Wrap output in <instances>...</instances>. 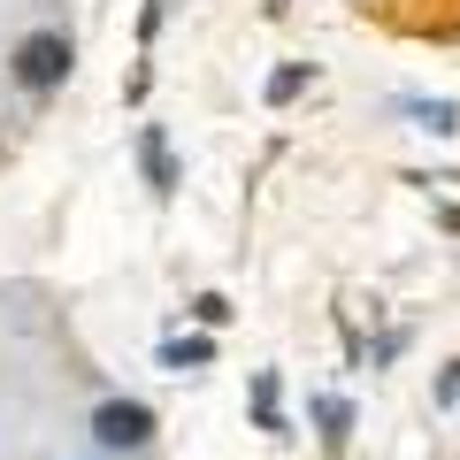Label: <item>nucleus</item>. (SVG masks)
<instances>
[{"mask_svg":"<svg viewBox=\"0 0 460 460\" xmlns=\"http://www.w3.org/2000/svg\"><path fill=\"white\" fill-rule=\"evenodd\" d=\"M69 62H77V47H69L62 31H23L16 54H8V77H16L23 93H54V84L69 77Z\"/></svg>","mask_w":460,"mask_h":460,"instance_id":"obj_1","label":"nucleus"},{"mask_svg":"<svg viewBox=\"0 0 460 460\" xmlns=\"http://www.w3.org/2000/svg\"><path fill=\"white\" fill-rule=\"evenodd\" d=\"M93 438L108 445V453H138V445H154V407L146 399H100L93 407Z\"/></svg>","mask_w":460,"mask_h":460,"instance_id":"obj_2","label":"nucleus"},{"mask_svg":"<svg viewBox=\"0 0 460 460\" xmlns=\"http://www.w3.org/2000/svg\"><path fill=\"white\" fill-rule=\"evenodd\" d=\"M138 169H146V184H154V199H169L177 192V154H169V131L162 123H146V131H138Z\"/></svg>","mask_w":460,"mask_h":460,"instance_id":"obj_3","label":"nucleus"},{"mask_svg":"<svg viewBox=\"0 0 460 460\" xmlns=\"http://www.w3.org/2000/svg\"><path fill=\"white\" fill-rule=\"evenodd\" d=\"M314 422H323V445H330V453H345V438H353V399L323 392V399H314Z\"/></svg>","mask_w":460,"mask_h":460,"instance_id":"obj_4","label":"nucleus"},{"mask_svg":"<svg viewBox=\"0 0 460 460\" xmlns=\"http://www.w3.org/2000/svg\"><path fill=\"white\" fill-rule=\"evenodd\" d=\"M154 361L177 368V376H184V368H208V361H215V338H162V353H154Z\"/></svg>","mask_w":460,"mask_h":460,"instance_id":"obj_5","label":"nucleus"},{"mask_svg":"<svg viewBox=\"0 0 460 460\" xmlns=\"http://www.w3.org/2000/svg\"><path fill=\"white\" fill-rule=\"evenodd\" d=\"M253 429L284 438V407H277V368H261V376H253Z\"/></svg>","mask_w":460,"mask_h":460,"instance_id":"obj_6","label":"nucleus"},{"mask_svg":"<svg viewBox=\"0 0 460 460\" xmlns=\"http://www.w3.org/2000/svg\"><path fill=\"white\" fill-rule=\"evenodd\" d=\"M399 108H407L422 131H438V138H453V131H460V108H453V100H399Z\"/></svg>","mask_w":460,"mask_h":460,"instance_id":"obj_7","label":"nucleus"},{"mask_svg":"<svg viewBox=\"0 0 460 460\" xmlns=\"http://www.w3.org/2000/svg\"><path fill=\"white\" fill-rule=\"evenodd\" d=\"M314 84V62H284L277 77H269V108H284V100H299Z\"/></svg>","mask_w":460,"mask_h":460,"instance_id":"obj_8","label":"nucleus"},{"mask_svg":"<svg viewBox=\"0 0 460 460\" xmlns=\"http://www.w3.org/2000/svg\"><path fill=\"white\" fill-rule=\"evenodd\" d=\"M192 314H199L208 330H223V323H230V299H223V292H199V299H192Z\"/></svg>","mask_w":460,"mask_h":460,"instance_id":"obj_9","label":"nucleus"},{"mask_svg":"<svg viewBox=\"0 0 460 460\" xmlns=\"http://www.w3.org/2000/svg\"><path fill=\"white\" fill-rule=\"evenodd\" d=\"M460 399V361H445V376H438V407H453Z\"/></svg>","mask_w":460,"mask_h":460,"instance_id":"obj_10","label":"nucleus"}]
</instances>
